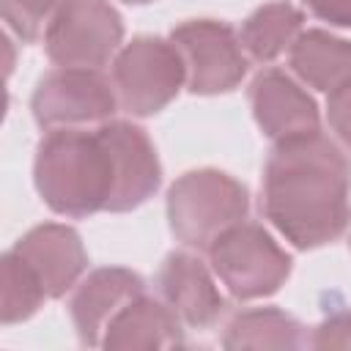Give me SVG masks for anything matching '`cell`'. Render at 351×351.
I'll return each mask as SVG.
<instances>
[{
	"label": "cell",
	"mask_w": 351,
	"mask_h": 351,
	"mask_svg": "<svg viewBox=\"0 0 351 351\" xmlns=\"http://www.w3.org/2000/svg\"><path fill=\"white\" fill-rule=\"evenodd\" d=\"M351 165L326 134L274 143L263 178L261 211L296 250L335 241L351 222Z\"/></svg>",
	"instance_id": "6da1fadb"
},
{
	"label": "cell",
	"mask_w": 351,
	"mask_h": 351,
	"mask_svg": "<svg viewBox=\"0 0 351 351\" xmlns=\"http://www.w3.org/2000/svg\"><path fill=\"white\" fill-rule=\"evenodd\" d=\"M33 181L55 214L80 219L107 211L115 189V167L101 132L77 126L47 129L36 145Z\"/></svg>",
	"instance_id": "7a4b0ae2"
},
{
	"label": "cell",
	"mask_w": 351,
	"mask_h": 351,
	"mask_svg": "<svg viewBox=\"0 0 351 351\" xmlns=\"http://www.w3.org/2000/svg\"><path fill=\"white\" fill-rule=\"evenodd\" d=\"M247 211V186L222 170H189L167 189L170 230L192 250H208L225 230L244 222Z\"/></svg>",
	"instance_id": "3957f363"
},
{
	"label": "cell",
	"mask_w": 351,
	"mask_h": 351,
	"mask_svg": "<svg viewBox=\"0 0 351 351\" xmlns=\"http://www.w3.org/2000/svg\"><path fill=\"white\" fill-rule=\"evenodd\" d=\"M110 82L118 110L134 118L156 115L184 88V63L170 38L137 36L112 58Z\"/></svg>",
	"instance_id": "277c9868"
},
{
	"label": "cell",
	"mask_w": 351,
	"mask_h": 351,
	"mask_svg": "<svg viewBox=\"0 0 351 351\" xmlns=\"http://www.w3.org/2000/svg\"><path fill=\"white\" fill-rule=\"evenodd\" d=\"M211 271L236 299H261L280 291L291 274V255L263 225L239 222L208 247Z\"/></svg>",
	"instance_id": "5b68a950"
},
{
	"label": "cell",
	"mask_w": 351,
	"mask_h": 351,
	"mask_svg": "<svg viewBox=\"0 0 351 351\" xmlns=\"http://www.w3.org/2000/svg\"><path fill=\"white\" fill-rule=\"evenodd\" d=\"M121 41L123 19L107 0H66L44 33L47 58L60 69H99Z\"/></svg>",
	"instance_id": "8992f818"
},
{
	"label": "cell",
	"mask_w": 351,
	"mask_h": 351,
	"mask_svg": "<svg viewBox=\"0 0 351 351\" xmlns=\"http://www.w3.org/2000/svg\"><path fill=\"white\" fill-rule=\"evenodd\" d=\"M184 63V88L197 96L233 90L247 74L239 33L217 19H189L170 33Z\"/></svg>",
	"instance_id": "52a82bcc"
},
{
	"label": "cell",
	"mask_w": 351,
	"mask_h": 351,
	"mask_svg": "<svg viewBox=\"0 0 351 351\" xmlns=\"http://www.w3.org/2000/svg\"><path fill=\"white\" fill-rule=\"evenodd\" d=\"M33 118L41 129H66L82 123H104L118 99L112 82L96 69H55L44 74L30 99Z\"/></svg>",
	"instance_id": "ba28073f"
},
{
	"label": "cell",
	"mask_w": 351,
	"mask_h": 351,
	"mask_svg": "<svg viewBox=\"0 0 351 351\" xmlns=\"http://www.w3.org/2000/svg\"><path fill=\"white\" fill-rule=\"evenodd\" d=\"M115 167V189L107 211L121 214L143 206L162 184V165L145 129L132 121H104L99 126Z\"/></svg>",
	"instance_id": "9c48e42d"
},
{
	"label": "cell",
	"mask_w": 351,
	"mask_h": 351,
	"mask_svg": "<svg viewBox=\"0 0 351 351\" xmlns=\"http://www.w3.org/2000/svg\"><path fill=\"white\" fill-rule=\"evenodd\" d=\"M247 96L258 129L274 143L321 129V115L313 96L280 69H263L250 82Z\"/></svg>",
	"instance_id": "30bf717a"
},
{
	"label": "cell",
	"mask_w": 351,
	"mask_h": 351,
	"mask_svg": "<svg viewBox=\"0 0 351 351\" xmlns=\"http://www.w3.org/2000/svg\"><path fill=\"white\" fill-rule=\"evenodd\" d=\"M145 293V282L137 271L123 266H104L90 271L74 291L69 313L82 346H101L110 321L134 299Z\"/></svg>",
	"instance_id": "8fae6325"
},
{
	"label": "cell",
	"mask_w": 351,
	"mask_h": 351,
	"mask_svg": "<svg viewBox=\"0 0 351 351\" xmlns=\"http://www.w3.org/2000/svg\"><path fill=\"white\" fill-rule=\"evenodd\" d=\"M156 291L176 318L189 329H208L219 321L225 299L208 269L189 252H170L156 274Z\"/></svg>",
	"instance_id": "7c38bea8"
},
{
	"label": "cell",
	"mask_w": 351,
	"mask_h": 351,
	"mask_svg": "<svg viewBox=\"0 0 351 351\" xmlns=\"http://www.w3.org/2000/svg\"><path fill=\"white\" fill-rule=\"evenodd\" d=\"M14 252L22 255L38 274L47 299H60L88 269V252L80 233L60 222H47L27 230L14 244Z\"/></svg>",
	"instance_id": "4fadbf2b"
},
{
	"label": "cell",
	"mask_w": 351,
	"mask_h": 351,
	"mask_svg": "<svg viewBox=\"0 0 351 351\" xmlns=\"http://www.w3.org/2000/svg\"><path fill=\"white\" fill-rule=\"evenodd\" d=\"M104 348H176L184 346L181 321L176 313L145 293L134 296L107 326Z\"/></svg>",
	"instance_id": "5bb4252c"
},
{
	"label": "cell",
	"mask_w": 351,
	"mask_h": 351,
	"mask_svg": "<svg viewBox=\"0 0 351 351\" xmlns=\"http://www.w3.org/2000/svg\"><path fill=\"white\" fill-rule=\"evenodd\" d=\"M288 66L299 82L332 96L351 85V41L326 30H302L288 49Z\"/></svg>",
	"instance_id": "9a60e30c"
},
{
	"label": "cell",
	"mask_w": 351,
	"mask_h": 351,
	"mask_svg": "<svg viewBox=\"0 0 351 351\" xmlns=\"http://www.w3.org/2000/svg\"><path fill=\"white\" fill-rule=\"evenodd\" d=\"M302 22H304V14L285 0H274L255 8L239 30V41L247 60H255L261 66L277 60L299 38Z\"/></svg>",
	"instance_id": "2e32d148"
},
{
	"label": "cell",
	"mask_w": 351,
	"mask_h": 351,
	"mask_svg": "<svg viewBox=\"0 0 351 351\" xmlns=\"http://www.w3.org/2000/svg\"><path fill=\"white\" fill-rule=\"evenodd\" d=\"M225 348H299L307 346L304 326L277 310V307H255L230 318L222 335Z\"/></svg>",
	"instance_id": "e0dca14e"
},
{
	"label": "cell",
	"mask_w": 351,
	"mask_h": 351,
	"mask_svg": "<svg viewBox=\"0 0 351 351\" xmlns=\"http://www.w3.org/2000/svg\"><path fill=\"white\" fill-rule=\"evenodd\" d=\"M3 302H0V318L3 324H16L30 318L41 302L47 299V291L38 280V274L30 269V263L8 250L3 255Z\"/></svg>",
	"instance_id": "ac0fdd59"
},
{
	"label": "cell",
	"mask_w": 351,
	"mask_h": 351,
	"mask_svg": "<svg viewBox=\"0 0 351 351\" xmlns=\"http://www.w3.org/2000/svg\"><path fill=\"white\" fill-rule=\"evenodd\" d=\"M63 3L66 0H0L8 30L22 41L44 38Z\"/></svg>",
	"instance_id": "d6986e66"
},
{
	"label": "cell",
	"mask_w": 351,
	"mask_h": 351,
	"mask_svg": "<svg viewBox=\"0 0 351 351\" xmlns=\"http://www.w3.org/2000/svg\"><path fill=\"white\" fill-rule=\"evenodd\" d=\"M307 343L315 348H351V310L335 313L332 318L318 324Z\"/></svg>",
	"instance_id": "ffe728a7"
},
{
	"label": "cell",
	"mask_w": 351,
	"mask_h": 351,
	"mask_svg": "<svg viewBox=\"0 0 351 351\" xmlns=\"http://www.w3.org/2000/svg\"><path fill=\"white\" fill-rule=\"evenodd\" d=\"M326 121H329V129L337 134V140L346 148H351V85H346L329 96Z\"/></svg>",
	"instance_id": "44dd1931"
},
{
	"label": "cell",
	"mask_w": 351,
	"mask_h": 351,
	"mask_svg": "<svg viewBox=\"0 0 351 351\" xmlns=\"http://www.w3.org/2000/svg\"><path fill=\"white\" fill-rule=\"evenodd\" d=\"M313 16L337 25V27H351V0H304Z\"/></svg>",
	"instance_id": "7402d4cb"
},
{
	"label": "cell",
	"mask_w": 351,
	"mask_h": 351,
	"mask_svg": "<svg viewBox=\"0 0 351 351\" xmlns=\"http://www.w3.org/2000/svg\"><path fill=\"white\" fill-rule=\"evenodd\" d=\"M123 3H129V5H145V3H154V0H123Z\"/></svg>",
	"instance_id": "603a6c76"
}]
</instances>
